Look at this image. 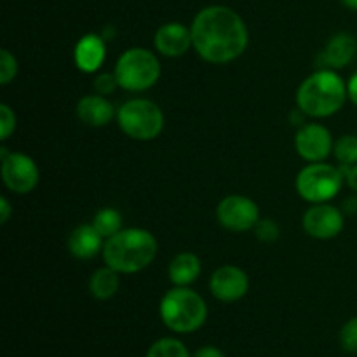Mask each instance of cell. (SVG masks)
<instances>
[{
  "instance_id": "cell-1",
  "label": "cell",
  "mask_w": 357,
  "mask_h": 357,
  "mask_svg": "<svg viewBox=\"0 0 357 357\" xmlns=\"http://www.w3.org/2000/svg\"><path fill=\"white\" fill-rule=\"evenodd\" d=\"M190 30L197 54L213 65H225L241 58L250 42L243 17L225 6H209L199 10Z\"/></svg>"
},
{
  "instance_id": "cell-2",
  "label": "cell",
  "mask_w": 357,
  "mask_h": 357,
  "mask_svg": "<svg viewBox=\"0 0 357 357\" xmlns=\"http://www.w3.org/2000/svg\"><path fill=\"white\" fill-rule=\"evenodd\" d=\"M157 239L145 229H122L121 232L105 241V265L119 274H136L149 267L157 257Z\"/></svg>"
},
{
  "instance_id": "cell-3",
  "label": "cell",
  "mask_w": 357,
  "mask_h": 357,
  "mask_svg": "<svg viewBox=\"0 0 357 357\" xmlns=\"http://www.w3.org/2000/svg\"><path fill=\"white\" fill-rule=\"evenodd\" d=\"M349 98L347 82L337 70L321 68L307 77L296 91V105L307 117H331L344 108Z\"/></svg>"
},
{
  "instance_id": "cell-4",
  "label": "cell",
  "mask_w": 357,
  "mask_h": 357,
  "mask_svg": "<svg viewBox=\"0 0 357 357\" xmlns=\"http://www.w3.org/2000/svg\"><path fill=\"white\" fill-rule=\"evenodd\" d=\"M159 314L167 330L188 335L204 326L208 305L204 298L188 286H174L160 300Z\"/></svg>"
},
{
  "instance_id": "cell-5",
  "label": "cell",
  "mask_w": 357,
  "mask_h": 357,
  "mask_svg": "<svg viewBox=\"0 0 357 357\" xmlns=\"http://www.w3.org/2000/svg\"><path fill=\"white\" fill-rule=\"evenodd\" d=\"M114 73L121 89L139 93L155 86L160 77V63L150 49L131 47L119 56Z\"/></svg>"
},
{
  "instance_id": "cell-6",
  "label": "cell",
  "mask_w": 357,
  "mask_h": 357,
  "mask_svg": "<svg viewBox=\"0 0 357 357\" xmlns=\"http://www.w3.org/2000/svg\"><path fill=\"white\" fill-rule=\"evenodd\" d=\"M117 124L126 136L136 142L155 139L164 129V114L160 107L145 98H135L121 105Z\"/></svg>"
},
{
  "instance_id": "cell-7",
  "label": "cell",
  "mask_w": 357,
  "mask_h": 357,
  "mask_svg": "<svg viewBox=\"0 0 357 357\" xmlns=\"http://www.w3.org/2000/svg\"><path fill=\"white\" fill-rule=\"evenodd\" d=\"M344 173L331 164L310 162L296 176V192L310 204L330 202L344 187Z\"/></svg>"
},
{
  "instance_id": "cell-8",
  "label": "cell",
  "mask_w": 357,
  "mask_h": 357,
  "mask_svg": "<svg viewBox=\"0 0 357 357\" xmlns=\"http://www.w3.org/2000/svg\"><path fill=\"white\" fill-rule=\"evenodd\" d=\"M3 185L14 194H30L40 180V171L30 155L21 152H9L0 146Z\"/></svg>"
},
{
  "instance_id": "cell-9",
  "label": "cell",
  "mask_w": 357,
  "mask_h": 357,
  "mask_svg": "<svg viewBox=\"0 0 357 357\" xmlns=\"http://www.w3.org/2000/svg\"><path fill=\"white\" fill-rule=\"evenodd\" d=\"M216 218L220 225L230 232H248L253 230L260 220V209L257 202L246 195H229L220 201Z\"/></svg>"
},
{
  "instance_id": "cell-10",
  "label": "cell",
  "mask_w": 357,
  "mask_h": 357,
  "mask_svg": "<svg viewBox=\"0 0 357 357\" xmlns=\"http://www.w3.org/2000/svg\"><path fill=\"white\" fill-rule=\"evenodd\" d=\"M302 225L303 230L314 239H335L344 229V213L328 202H321L307 209Z\"/></svg>"
},
{
  "instance_id": "cell-11",
  "label": "cell",
  "mask_w": 357,
  "mask_h": 357,
  "mask_svg": "<svg viewBox=\"0 0 357 357\" xmlns=\"http://www.w3.org/2000/svg\"><path fill=\"white\" fill-rule=\"evenodd\" d=\"M333 136L324 126L303 124L295 136V149L307 162H323L333 152Z\"/></svg>"
},
{
  "instance_id": "cell-12",
  "label": "cell",
  "mask_w": 357,
  "mask_h": 357,
  "mask_svg": "<svg viewBox=\"0 0 357 357\" xmlns=\"http://www.w3.org/2000/svg\"><path fill=\"white\" fill-rule=\"evenodd\" d=\"M213 296L223 303H234L246 296L250 289V278L243 268L236 265H223L216 268L209 281Z\"/></svg>"
},
{
  "instance_id": "cell-13",
  "label": "cell",
  "mask_w": 357,
  "mask_h": 357,
  "mask_svg": "<svg viewBox=\"0 0 357 357\" xmlns=\"http://www.w3.org/2000/svg\"><path fill=\"white\" fill-rule=\"evenodd\" d=\"M157 52L167 58H180L188 49L194 47L192 30L181 23H166L155 31L153 37Z\"/></svg>"
},
{
  "instance_id": "cell-14",
  "label": "cell",
  "mask_w": 357,
  "mask_h": 357,
  "mask_svg": "<svg viewBox=\"0 0 357 357\" xmlns=\"http://www.w3.org/2000/svg\"><path fill=\"white\" fill-rule=\"evenodd\" d=\"M107 58V45L103 37L96 33H87L79 38L73 49L75 66L84 73H96L103 66Z\"/></svg>"
},
{
  "instance_id": "cell-15",
  "label": "cell",
  "mask_w": 357,
  "mask_h": 357,
  "mask_svg": "<svg viewBox=\"0 0 357 357\" xmlns=\"http://www.w3.org/2000/svg\"><path fill=\"white\" fill-rule=\"evenodd\" d=\"M77 117L82 124L91 126V128H103L110 124L112 119L117 117V112L114 105L107 100V96L94 93L80 98L77 103Z\"/></svg>"
},
{
  "instance_id": "cell-16",
  "label": "cell",
  "mask_w": 357,
  "mask_h": 357,
  "mask_svg": "<svg viewBox=\"0 0 357 357\" xmlns=\"http://www.w3.org/2000/svg\"><path fill=\"white\" fill-rule=\"evenodd\" d=\"M357 52V40L354 35L351 33H342L333 35V37L328 40L326 47L321 52V66L323 68H331V70H340L345 68L349 63L354 59Z\"/></svg>"
},
{
  "instance_id": "cell-17",
  "label": "cell",
  "mask_w": 357,
  "mask_h": 357,
  "mask_svg": "<svg viewBox=\"0 0 357 357\" xmlns=\"http://www.w3.org/2000/svg\"><path fill=\"white\" fill-rule=\"evenodd\" d=\"M105 239L91 225H79L68 237V251L79 260H93L100 251H103Z\"/></svg>"
},
{
  "instance_id": "cell-18",
  "label": "cell",
  "mask_w": 357,
  "mask_h": 357,
  "mask_svg": "<svg viewBox=\"0 0 357 357\" xmlns=\"http://www.w3.org/2000/svg\"><path fill=\"white\" fill-rule=\"evenodd\" d=\"M202 272L201 260L194 253H180L171 260L167 275L174 286H190L199 279Z\"/></svg>"
},
{
  "instance_id": "cell-19",
  "label": "cell",
  "mask_w": 357,
  "mask_h": 357,
  "mask_svg": "<svg viewBox=\"0 0 357 357\" xmlns=\"http://www.w3.org/2000/svg\"><path fill=\"white\" fill-rule=\"evenodd\" d=\"M119 272L114 271L112 267L105 265V267L98 268L93 275H91L89 281V291L91 295L96 300H110L112 296L117 295L119 288H121V278H119Z\"/></svg>"
},
{
  "instance_id": "cell-20",
  "label": "cell",
  "mask_w": 357,
  "mask_h": 357,
  "mask_svg": "<svg viewBox=\"0 0 357 357\" xmlns=\"http://www.w3.org/2000/svg\"><path fill=\"white\" fill-rule=\"evenodd\" d=\"M93 227L100 232L105 241L122 230V216L115 208H103L94 215Z\"/></svg>"
},
{
  "instance_id": "cell-21",
  "label": "cell",
  "mask_w": 357,
  "mask_h": 357,
  "mask_svg": "<svg viewBox=\"0 0 357 357\" xmlns=\"http://www.w3.org/2000/svg\"><path fill=\"white\" fill-rule=\"evenodd\" d=\"M146 357H194L188 352L187 345L176 338H160L150 345Z\"/></svg>"
},
{
  "instance_id": "cell-22",
  "label": "cell",
  "mask_w": 357,
  "mask_h": 357,
  "mask_svg": "<svg viewBox=\"0 0 357 357\" xmlns=\"http://www.w3.org/2000/svg\"><path fill=\"white\" fill-rule=\"evenodd\" d=\"M333 152L340 166H354L357 164V136H342L335 142Z\"/></svg>"
},
{
  "instance_id": "cell-23",
  "label": "cell",
  "mask_w": 357,
  "mask_h": 357,
  "mask_svg": "<svg viewBox=\"0 0 357 357\" xmlns=\"http://www.w3.org/2000/svg\"><path fill=\"white\" fill-rule=\"evenodd\" d=\"M17 73V59L14 58V54L7 49L0 51V84L7 86L14 80Z\"/></svg>"
},
{
  "instance_id": "cell-24",
  "label": "cell",
  "mask_w": 357,
  "mask_h": 357,
  "mask_svg": "<svg viewBox=\"0 0 357 357\" xmlns=\"http://www.w3.org/2000/svg\"><path fill=\"white\" fill-rule=\"evenodd\" d=\"M340 345L349 354H357V316L349 319L340 330Z\"/></svg>"
},
{
  "instance_id": "cell-25",
  "label": "cell",
  "mask_w": 357,
  "mask_h": 357,
  "mask_svg": "<svg viewBox=\"0 0 357 357\" xmlns=\"http://www.w3.org/2000/svg\"><path fill=\"white\" fill-rule=\"evenodd\" d=\"M255 236H257L258 241L261 243H274V241L279 239L281 236V230H279V225L271 218L258 220V223L255 225Z\"/></svg>"
},
{
  "instance_id": "cell-26",
  "label": "cell",
  "mask_w": 357,
  "mask_h": 357,
  "mask_svg": "<svg viewBox=\"0 0 357 357\" xmlns=\"http://www.w3.org/2000/svg\"><path fill=\"white\" fill-rule=\"evenodd\" d=\"M16 129V114L9 105H0V139L6 142Z\"/></svg>"
},
{
  "instance_id": "cell-27",
  "label": "cell",
  "mask_w": 357,
  "mask_h": 357,
  "mask_svg": "<svg viewBox=\"0 0 357 357\" xmlns=\"http://www.w3.org/2000/svg\"><path fill=\"white\" fill-rule=\"evenodd\" d=\"M93 87L98 94H101V96H108V94L115 93L117 87L121 86H119V80L117 77H115V73H98L96 79H94L93 82Z\"/></svg>"
},
{
  "instance_id": "cell-28",
  "label": "cell",
  "mask_w": 357,
  "mask_h": 357,
  "mask_svg": "<svg viewBox=\"0 0 357 357\" xmlns=\"http://www.w3.org/2000/svg\"><path fill=\"white\" fill-rule=\"evenodd\" d=\"M340 169L344 173L345 180H347L349 187L357 192V164H354V166H340Z\"/></svg>"
},
{
  "instance_id": "cell-29",
  "label": "cell",
  "mask_w": 357,
  "mask_h": 357,
  "mask_svg": "<svg viewBox=\"0 0 357 357\" xmlns=\"http://www.w3.org/2000/svg\"><path fill=\"white\" fill-rule=\"evenodd\" d=\"M10 213H13V208H10V202L7 197H0V223L6 225L10 218Z\"/></svg>"
},
{
  "instance_id": "cell-30",
  "label": "cell",
  "mask_w": 357,
  "mask_h": 357,
  "mask_svg": "<svg viewBox=\"0 0 357 357\" xmlns=\"http://www.w3.org/2000/svg\"><path fill=\"white\" fill-rule=\"evenodd\" d=\"M194 357H225V354H223L218 347H213V345H204V347H201L197 352H195Z\"/></svg>"
},
{
  "instance_id": "cell-31",
  "label": "cell",
  "mask_w": 357,
  "mask_h": 357,
  "mask_svg": "<svg viewBox=\"0 0 357 357\" xmlns=\"http://www.w3.org/2000/svg\"><path fill=\"white\" fill-rule=\"evenodd\" d=\"M347 91H349V100L357 107V72L352 73V77L347 82Z\"/></svg>"
},
{
  "instance_id": "cell-32",
  "label": "cell",
  "mask_w": 357,
  "mask_h": 357,
  "mask_svg": "<svg viewBox=\"0 0 357 357\" xmlns=\"http://www.w3.org/2000/svg\"><path fill=\"white\" fill-rule=\"evenodd\" d=\"M345 211L349 213V215H354V213H357V197H351L345 201Z\"/></svg>"
},
{
  "instance_id": "cell-33",
  "label": "cell",
  "mask_w": 357,
  "mask_h": 357,
  "mask_svg": "<svg viewBox=\"0 0 357 357\" xmlns=\"http://www.w3.org/2000/svg\"><path fill=\"white\" fill-rule=\"evenodd\" d=\"M342 3H344L345 7H349L351 10H356L357 13V0H342Z\"/></svg>"
}]
</instances>
